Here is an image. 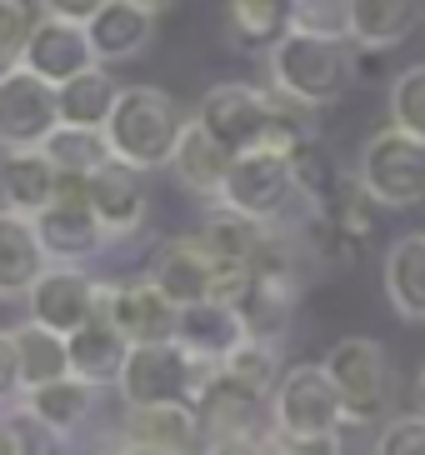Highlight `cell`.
<instances>
[{"mask_svg": "<svg viewBox=\"0 0 425 455\" xmlns=\"http://www.w3.org/2000/svg\"><path fill=\"white\" fill-rule=\"evenodd\" d=\"M356 41H331V36H310V30H285L276 45L266 51L270 85L291 100L306 106H331L341 100L356 76Z\"/></svg>", "mask_w": 425, "mask_h": 455, "instance_id": "1", "label": "cell"}, {"mask_svg": "<svg viewBox=\"0 0 425 455\" xmlns=\"http://www.w3.org/2000/svg\"><path fill=\"white\" fill-rule=\"evenodd\" d=\"M180 106L160 85H120V100L106 121L110 156H120L135 171H165L180 140Z\"/></svg>", "mask_w": 425, "mask_h": 455, "instance_id": "2", "label": "cell"}, {"mask_svg": "<svg viewBox=\"0 0 425 455\" xmlns=\"http://www.w3.org/2000/svg\"><path fill=\"white\" fill-rule=\"evenodd\" d=\"M350 426V411L335 390L331 371L320 361L285 365L280 386L270 390V430L285 441H310V435H341Z\"/></svg>", "mask_w": 425, "mask_h": 455, "instance_id": "3", "label": "cell"}, {"mask_svg": "<svg viewBox=\"0 0 425 455\" xmlns=\"http://www.w3.org/2000/svg\"><path fill=\"white\" fill-rule=\"evenodd\" d=\"M211 371L215 365L196 361L180 340H140V346L125 350L116 390H120L125 405H160V401H190L196 405V390Z\"/></svg>", "mask_w": 425, "mask_h": 455, "instance_id": "4", "label": "cell"}, {"mask_svg": "<svg viewBox=\"0 0 425 455\" xmlns=\"http://www.w3.org/2000/svg\"><path fill=\"white\" fill-rule=\"evenodd\" d=\"M356 180L381 211H411L425 201V140L411 131L386 125L360 146Z\"/></svg>", "mask_w": 425, "mask_h": 455, "instance_id": "5", "label": "cell"}, {"mask_svg": "<svg viewBox=\"0 0 425 455\" xmlns=\"http://www.w3.org/2000/svg\"><path fill=\"white\" fill-rule=\"evenodd\" d=\"M295 201H301V190H295L291 156L255 146V150H240L230 161L226 180H221V196L211 205H226V211L245 215V220H261V226H280Z\"/></svg>", "mask_w": 425, "mask_h": 455, "instance_id": "6", "label": "cell"}, {"mask_svg": "<svg viewBox=\"0 0 425 455\" xmlns=\"http://www.w3.org/2000/svg\"><path fill=\"white\" fill-rule=\"evenodd\" d=\"M325 371H331L335 390L350 411V426H371L396 405V371H390V355L381 340L371 335H341L331 350H325Z\"/></svg>", "mask_w": 425, "mask_h": 455, "instance_id": "7", "label": "cell"}, {"mask_svg": "<svg viewBox=\"0 0 425 455\" xmlns=\"http://www.w3.org/2000/svg\"><path fill=\"white\" fill-rule=\"evenodd\" d=\"M60 125V85L30 66L0 70V150L45 146Z\"/></svg>", "mask_w": 425, "mask_h": 455, "instance_id": "8", "label": "cell"}, {"mask_svg": "<svg viewBox=\"0 0 425 455\" xmlns=\"http://www.w3.org/2000/svg\"><path fill=\"white\" fill-rule=\"evenodd\" d=\"M100 295H106V281H95L85 266L51 260V266L40 270V281L26 291V315L60 335H70L100 310Z\"/></svg>", "mask_w": 425, "mask_h": 455, "instance_id": "9", "label": "cell"}, {"mask_svg": "<svg viewBox=\"0 0 425 455\" xmlns=\"http://www.w3.org/2000/svg\"><path fill=\"white\" fill-rule=\"evenodd\" d=\"M270 100H276V95L261 91V85L221 81V85H211V91L200 95L196 121L205 125V131H211L215 140L230 150V156H240V150H255L261 140H266Z\"/></svg>", "mask_w": 425, "mask_h": 455, "instance_id": "10", "label": "cell"}, {"mask_svg": "<svg viewBox=\"0 0 425 455\" xmlns=\"http://www.w3.org/2000/svg\"><path fill=\"white\" fill-rule=\"evenodd\" d=\"M36 226H40V241H45L51 260L85 266V260H95L110 245V230L100 226V215L85 201V180H70V175H60V196L36 215Z\"/></svg>", "mask_w": 425, "mask_h": 455, "instance_id": "11", "label": "cell"}, {"mask_svg": "<svg viewBox=\"0 0 425 455\" xmlns=\"http://www.w3.org/2000/svg\"><path fill=\"white\" fill-rule=\"evenodd\" d=\"M100 306H106V315L125 331L131 346H140V340H175V325H180V306L160 291L150 270L125 275V281H106Z\"/></svg>", "mask_w": 425, "mask_h": 455, "instance_id": "12", "label": "cell"}, {"mask_svg": "<svg viewBox=\"0 0 425 455\" xmlns=\"http://www.w3.org/2000/svg\"><path fill=\"white\" fill-rule=\"evenodd\" d=\"M146 270L156 275V285L171 295L175 306H190V300H211L215 281H221L226 266H221V255L205 245V235L190 230V235H165V241L156 245Z\"/></svg>", "mask_w": 425, "mask_h": 455, "instance_id": "13", "label": "cell"}, {"mask_svg": "<svg viewBox=\"0 0 425 455\" xmlns=\"http://www.w3.org/2000/svg\"><path fill=\"white\" fill-rule=\"evenodd\" d=\"M196 415H200V426H205V445H211V441H230V435H255V430H266L270 401L261 390L240 386L236 375H226L215 365L196 390Z\"/></svg>", "mask_w": 425, "mask_h": 455, "instance_id": "14", "label": "cell"}, {"mask_svg": "<svg viewBox=\"0 0 425 455\" xmlns=\"http://www.w3.org/2000/svg\"><path fill=\"white\" fill-rule=\"evenodd\" d=\"M85 201L100 215V226L110 230V241H125L146 226L150 215V190H146V171L125 165L120 156H110L100 171L85 175Z\"/></svg>", "mask_w": 425, "mask_h": 455, "instance_id": "15", "label": "cell"}, {"mask_svg": "<svg viewBox=\"0 0 425 455\" xmlns=\"http://www.w3.org/2000/svg\"><path fill=\"white\" fill-rule=\"evenodd\" d=\"M20 66H30L36 76H45V81H55V85H66L70 76H80V70L100 66V60H95L91 30L80 26V20L40 15L36 30H30V41H26V55H20Z\"/></svg>", "mask_w": 425, "mask_h": 455, "instance_id": "16", "label": "cell"}, {"mask_svg": "<svg viewBox=\"0 0 425 455\" xmlns=\"http://www.w3.org/2000/svg\"><path fill=\"white\" fill-rule=\"evenodd\" d=\"M120 441L160 445V451L200 455L205 451V426L190 401H160V405H125L120 420Z\"/></svg>", "mask_w": 425, "mask_h": 455, "instance_id": "17", "label": "cell"}, {"mask_svg": "<svg viewBox=\"0 0 425 455\" xmlns=\"http://www.w3.org/2000/svg\"><path fill=\"white\" fill-rule=\"evenodd\" d=\"M156 20L160 15L146 11V5H135V0H110L100 15L85 20L95 60L100 66H131V60H140L150 51V41H156Z\"/></svg>", "mask_w": 425, "mask_h": 455, "instance_id": "18", "label": "cell"}, {"mask_svg": "<svg viewBox=\"0 0 425 455\" xmlns=\"http://www.w3.org/2000/svg\"><path fill=\"white\" fill-rule=\"evenodd\" d=\"M45 266H51V251L40 241L36 215L0 205V300H26Z\"/></svg>", "mask_w": 425, "mask_h": 455, "instance_id": "19", "label": "cell"}, {"mask_svg": "<svg viewBox=\"0 0 425 455\" xmlns=\"http://www.w3.org/2000/svg\"><path fill=\"white\" fill-rule=\"evenodd\" d=\"M60 196V171L45 156V146L0 150V205L20 215H40Z\"/></svg>", "mask_w": 425, "mask_h": 455, "instance_id": "20", "label": "cell"}, {"mask_svg": "<svg viewBox=\"0 0 425 455\" xmlns=\"http://www.w3.org/2000/svg\"><path fill=\"white\" fill-rule=\"evenodd\" d=\"M230 161H236V156H230V150L221 146L196 116H186L180 140H175V156H171L165 171L180 180V190H190V196H200V201H215V196H221V180H226V171H230Z\"/></svg>", "mask_w": 425, "mask_h": 455, "instance_id": "21", "label": "cell"}, {"mask_svg": "<svg viewBox=\"0 0 425 455\" xmlns=\"http://www.w3.org/2000/svg\"><path fill=\"white\" fill-rule=\"evenodd\" d=\"M175 340L196 355V361H211L221 365L230 350L245 340V321H240V310L230 300H190L180 306V325H175Z\"/></svg>", "mask_w": 425, "mask_h": 455, "instance_id": "22", "label": "cell"}, {"mask_svg": "<svg viewBox=\"0 0 425 455\" xmlns=\"http://www.w3.org/2000/svg\"><path fill=\"white\" fill-rule=\"evenodd\" d=\"M381 291L400 321L425 325V230H405L381 260Z\"/></svg>", "mask_w": 425, "mask_h": 455, "instance_id": "23", "label": "cell"}, {"mask_svg": "<svg viewBox=\"0 0 425 455\" xmlns=\"http://www.w3.org/2000/svg\"><path fill=\"white\" fill-rule=\"evenodd\" d=\"M66 340H70V371L85 375V380H95V386H106V390L116 386V375H120V365H125L131 340H125V331L106 315V306L95 310L80 331H70Z\"/></svg>", "mask_w": 425, "mask_h": 455, "instance_id": "24", "label": "cell"}, {"mask_svg": "<svg viewBox=\"0 0 425 455\" xmlns=\"http://www.w3.org/2000/svg\"><path fill=\"white\" fill-rule=\"evenodd\" d=\"M100 395H106V386H95V380H85V375H60V380H45V386L26 390L20 401L30 405V411L45 420V426H55L60 435H76L80 426H91L95 405H100Z\"/></svg>", "mask_w": 425, "mask_h": 455, "instance_id": "25", "label": "cell"}, {"mask_svg": "<svg viewBox=\"0 0 425 455\" xmlns=\"http://www.w3.org/2000/svg\"><path fill=\"white\" fill-rule=\"evenodd\" d=\"M421 26V0H350V41L360 51H396Z\"/></svg>", "mask_w": 425, "mask_h": 455, "instance_id": "26", "label": "cell"}, {"mask_svg": "<svg viewBox=\"0 0 425 455\" xmlns=\"http://www.w3.org/2000/svg\"><path fill=\"white\" fill-rule=\"evenodd\" d=\"M11 340H15V361H20V386L26 390L70 375V340L60 331H51V325H40L26 315L20 325H11Z\"/></svg>", "mask_w": 425, "mask_h": 455, "instance_id": "27", "label": "cell"}, {"mask_svg": "<svg viewBox=\"0 0 425 455\" xmlns=\"http://www.w3.org/2000/svg\"><path fill=\"white\" fill-rule=\"evenodd\" d=\"M116 100H120V81L110 76V66H91V70H80V76H70V81L60 85V121L106 131Z\"/></svg>", "mask_w": 425, "mask_h": 455, "instance_id": "28", "label": "cell"}, {"mask_svg": "<svg viewBox=\"0 0 425 455\" xmlns=\"http://www.w3.org/2000/svg\"><path fill=\"white\" fill-rule=\"evenodd\" d=\"M291 171H295V190H301V201H306L310 211L331 205L335 196L350 186L346 175H341V165H335L331 146H325L320 135H306V140L291 150Z\"/></svg>", "mask_w": 425, "mask_h": 455, "instance_id": "29", "label": "cell"}, {"mask_svg": "<svg viewBox=\"0 0 425 455\" xmlns=\"http://www.w3.org/2000/svg\"><path fill=\"white\" fill-rule=\"evenodd\" d=\"M291 11H295V0H226L230 36L245 51H270L291 30Z\"/></svg>", "mask_w": 425, "mask_h": 455, "instance_id": "30", "label": "cell"}, {"mask_svg": "<svg viewBox=\"0 0 425 455\" xmlns=\"http://www.w3.org/2000/svg\"><path fill=\"white\" fill-rule=\"evenodd\" d=\"M45 156L55 161V171H60V175L85 180L91 171H100V165L110 161V140H106V131H95V125L60 121L51 131V140H45Z\"/></svg>", "mask_w": 425, "mask_h": 455, "instance_id": "31", "label": "cell"}, {"mask_svg": "<svg viewBox=\"0 0 425 455\" xmlns=\"http://www.w3.org/2000/svg\"><path fill=\"white\" fill-rule=\"evenodd\" d=\"M0 455H66V435L45 426L26 401L0 405Z\"/></svg>", "mask_w": 425, "mask_h": 455, "instance_id": "32", "label": "cell"}, {"mask_svg": "<svg viewBox=\"0 0 425 455\" xmlns=\"http://www.w3.org/2000/svg\"><path fill=\"white\" fill-rule=\"evenodd\" d=\"M200 235H205V245L221 255V266H251L255 251H261V241H266V226L226 211V205H215L211 220L200 226Z\"/></svg>", "mask_w": 425, "mask_h": 455, "instance_id": "33", "label": "cell"}, {"mask_svg": "<svg viewBox=\"0 0 425 455\" xmlns=\"http://www.w3.org/2000/svg\"><path fill=\"white\" fill-rule=\"evenodd\" d=\"M280 340H261V335H245L236 350H230L226 361H221V371L226 375H236L240 386H251V390H261L270 401V390L280 386V375H285V355H280Z\"/></svg>", "mask_w": 425, "mask_h": 455, "instance_id": "34", "label": "cell"}, {"mask_svg": "<svg viewBox=\"0 0 425 455\" xmlns=\"http://www.w3.org/2000/svg\"><path fill=\"white\" fill-rule=\"evenodd\" d=\"M386 110H390V125H400V131H411L415 140H425V60L421 66H405L396 81H390Z\"/></svg>", "mask_w": 425, "mask_h": 455, "instance_id": "35", "label": "cell"}, {"mask_svg": "<svg viewBox=\"0 0 425 455\" xmlns=\"http://www.w3.org/2000/svg\"><path fill=\"white\" fill-rule=\"evenodd\" d=\"M36 20H40V0H0V70L20 66Z\"/></svg>", "mask_w": 425, "mask_h": 455, "instance_id": "36", "label": "cell"}, {"mask_svg": "<svg viewBox=\"0 0 425 455\" xmlns=\"http://www.w3.org/2000/svg\"><path fill=\"white\" fill-rule=\"evenodd\" d=\"M291 30H310V36L350 41V0H295Z\"/></svg>", "mask_w": 425, "mask_h": 455, "instance_id": "37", "label": "cell"}, {"mask_svg": "<svg viewBox=\"0 0 425 455\" xmlns=\"http://www.w3.org/2000/svg\"><path fill=\"white\" fill-rule=\"evenodd\" d=\"M371 455H425V411L421 405L405 415H390L386 426H381V435H375Z\"/></svg>", "mask_w": 425, "mask_h": 455, "instance_id": "38", "label": "cell"}, {"mask_svg": "<svg viewBox=\"0 0 425 455\" xmlns=\"http://www.w3.org/2000/svg\"><path fill=\"white\" fill-rule=\"evenodd\" d=\"M200 455H285V441L276 430H255V435H230V441H211Z\"/></svg>", "mask_w": 425, "mask_h": 455, "instance_id": "39", "label": "cell"}, {"mask_svg": "<svg viewBox=\"0 0 425 455\" xmlns=\"http://www.w3.org/2000/svg\"><path fill=\"white\" fill-rule=\"evenodd\" d=\"M26 395V386H20V361H15V340L11 331H0V405H15Z\"/></svg>", "mask_w": 425, "mask_h": 455, "instance_id": "40", "label": "cell"}, {"mask_svg": "<svg viewBox=\"0 0 425 455\" xmlns=\"http://www.w3.org/2000/svg\"><path fill=\"white\" fill-rule=\"evenodd\" d=\"M110 0H40V15H60V20H91V15H100Z\"/></svg>", "mask_w": 425, "mask_h": 455, "instance_id": "41", "label": "cell"}, {"mask_svg": "<svg viewBox=\"0 0 425 455\" xmlns=\"http://www.w3.org/2000/svg\"><path fill=\"white\" fill-rule=\"evenodd\" d=\"M285 441V435H280ZM285 455H346L341 435H310V441H285Z\"/></svg>", "mask_w": 425, "mask_h": 455, "instance_id": "42", "label": "cell"}, {"mask_svg": "<svg viewBox=\"0 0 425 455\" xmlns=\"http://www.w3.org/2000/svg\"><path fill=\"white\" fill-rule=\"evenodd\" d=\"M110 455H180V451H160V445H140V441H120Z\"/></svg>", "mask_w": 425, "mask_h": 455, "instance_id": "43", "label": "cell"}, {"mask_svg": "<svg viewBox=\"0 0 425 455\" xmlns=\"http://www.w3.org/2000/svg\"><path fill=\"white\" fill-rule=\"evenodd\" d=\"M135 5H146V11H156V15H165L175 5V0H135Z\"/></svg>", "mask_w": 425, "mask_h": 455, "instance_id": "44", "label": "cell"}, {"mask_svg": "<svg viewBox=\"0 0 425 455\" xmlns=\"http://www.w3.org/2000/svg\"><path fill=\"white\" fill-rule=\"evenodd\" d=\"M415 405L425 411V365H421V375H415Z\"/></svg>", "mask_w": 425, "mask_h": 455, "instance_id": "45", "label": "cell"}]
</instances>
